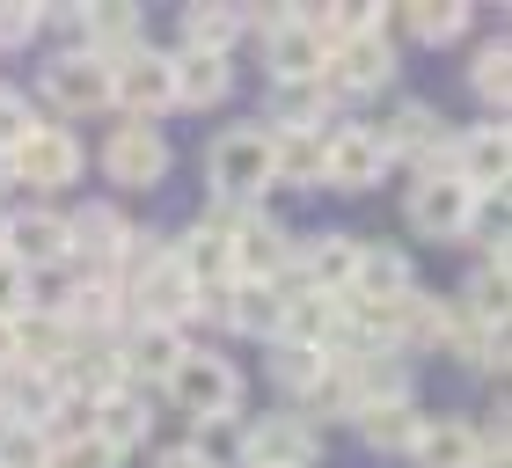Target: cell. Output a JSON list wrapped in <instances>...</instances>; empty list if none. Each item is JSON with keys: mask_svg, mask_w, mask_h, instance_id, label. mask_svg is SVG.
I'll list each match as a JSON object with an SVG mask.
<instances>
[{"mask_svg": "<svg viewBox=\"0 0 512 468\" xmlns=\"http://www.w3.org/2000/svg\"><path fill=\"white\" fill-rule=\"evenodd\" d=\"M213 183H220L227 198L264 191V183H271V132H264V125L220 132V139H213Z\"/></svg>", "mask_w": 512, "mask_h": 468, "instance_id": "cell-1", "label": "cell"}, {"mask_svg": "<svg viewBox=\"0 0 512 468\" xmlns=\"http://www.w3.org/2000/svg\"><path fill=\"white\" fill-rule=\"evenodd\" d=\"M169 388H176V403L191 410V417H227L242 403V381H235V366L213 359V351H183V366L169 373Z\"/></svg>", "mask_w": 512, "mask_h": 468, "instance_id": "cell-2", "label": "cell"}, {"mask_svg": "<svg viewBox=\"0 0 512 468\" xmlns=\"http://www.w3.org/2000/svg\"><path fill=\"white\" fill-rule=\"evenodd\" d=\"M388 74H395V44L381 30L344 37V44H330V59H322V81L330 88H381Z\"/></svg>", "mask_w": 512, "mask_h": 468, "instance_id": "cell-3", "label": "cell"}, {"mask_svg": "<svg viewBox=\"0 0 512 468\" xmlns=\"http://www.w3.org/2000/svg\"><path fill=\"white\" fill-rule=\"evenodd\" d=\"M476 220V191L469 183H454V176H425L410 191V227L417 234H461Z\"/></svg>", "mask_w": 512, "mask_h": 468, "instance_id": "cell-4", "label": "cell"}, {"mask_svg": "<svg viewBox=\"0 0 512 468\" xmlns=\"http://www.w3.org/2000/svg\"><path fill=\"white\" fill-rule=\"evenodd\" d=\"M322 59H330V44H322L315 15H271V66H278V81H315Z\"/></svg>", "mask_w": 512, "mask_h": 468, "instance_id": "cell-5", "label": "cell"}, {"mask_svg": "<svg viewBox=\"0 0 512 468\" xmlns=\"http://www.w3.org/2000/svg\"><path fill=\"white\" fill-rule=\"evenodd\" d=\"M381 169H388V154L374 147V132H366V125L330 132V147H322V176H330L337 191H366V183H381Z\"/></svg>", "mask_w": 512, "mask_h": 468, "instance_id": "cell-6", "label": "cell"}, {"mask_svg": "<svg viewBox=\"0 0 512 468\" xmlns=\"http://www.w3.org/2000/svg\"><path fill=\"white\" fill-rule=\"evenodd\" d=\"M44 88H52L59 110H103L110 103V59L103 52H66L52 74H44Z\"/></svg>", "mask_w": 512, "mask_h": 468, "instance_id": "cell-7", "label": "cell"}, {"mask_svg": "<svg viewBox=\"0 0 512 468\" xmlns=\"http://www.w3.org/2000/svg\"><path fill=\"white\" fill-rule=\"evenodd\" d=\"M103 169L118 183H139V191H147V183H161V169H169V147H161L154 125H118V132H110Z\"/></svg>", "mask_w": 512, "mask_h": 468, "instance_id": "cell-8", "label": "cell"}, {"mask_svg": "<svg viewBox=\"0 0 512 468\" xmlns=\"http://www.w3.org/2000/svg\"><path fill=\"white\" fill-rule=\"evenodd\" d=\"M110 96H125V103L139 110V125H147L161 103H176L169 59H161V52H125V66H110Z\"/></svg>", "mask_w": 512, "mask_h": 468, "instance_id": "cell-9", "label": "cell"}, {"mask_svg": "<svg viewBox=\"0 0 512 468\" xmlns=\"http://www.w3.org/2000/svg\"><path fill=\"white\" fill-rule=\"evenodd\" d=\"M8 161H15V169L30 176V183H44V191H59V183H74V169H81V147H74V139H66L59 125H37V132L22 139V147H15Z\"/></svg>", "mask_w": 512, "mask_h": 468, "instance_id": "cell-10", "label": "cell"}, {"mask_svg": "<svg viewBox=\"0 0 512 468\" xmlns=\"http://www.w3.org/2000/svg\"><path fill=\"white\" fill-rule=\"evenodd\" d=\"M512 169V154H505V132L498 125H476V132H461L454 139V183H469V191H498Z\"/></svg>", "mask_w": 512, "mask_h": 468, "instance_id": "cell-11", "label": "cell"}, {"mask_svg": "<svg viewBox=\"0 0 512 468\" xmlns=\"http://www.w3.org/2000/svg\"><path fill=\"white\" fill-rule=\"evenodd\" d=\"M242 461L249 468H308L315 461V432L293 425V417H264V425L242 439Z\"/></svg>", "mask_w": 512, "mask_h": 468, "instance_id": "cell-12", "label": "cell"}, {"mask_svg": "<svg viewBox=\"0 0 512 468\" xmlns=\"http://www.w3.org/2000/svg\"><path fill=\"white\" fill-rule=\"evenodd\" d=\"M139 308H147V322H176L183 308H198V286L183 278L176 249H161V256H154V271L139 278Z\"/></svg>", "mask_w": 512, "mask_h": 468, "instance_id": "cell-13", "label": "cell"}, {"mask_svg": "<svg viewBox=\"0 0 512 468\" xmlns=\"http://www.w3.org/2000/svg\"><path fill=\"white\" fill-rule=\"evenodd\" d=\"M476 447H483V432H476V425H461V417L417 425V439H410V454L425 461V468H476Z\"/></svg>", "mask_w": 512, "mask_h": 468, "instance_id": "cell-14", "label": "cell"}, {"mask_svg": "<svg viewBox=\"0 0 512 468\" xmlns=\"http://www.w3.org/2000/svg\"><path fill=\"white\" fill-rule=\"evenodd\" d=\"M322 147L330 132H271V176L278 183H322Z\"/></svg>", "mask_w": 512, "mask_h": 468, "instance_id": "cell-15", "label": "cell"}, {"mask_svg": "<svg viewBox=\"0 0 512 468\" xmlns=\"http://www.w3.org/2000/svg\"><path fill=\"white\" fill-rule=\"evenodd\" d=\"M227 256H235V271H249L256 286H271V271L286 264V234H278L271 220H242L235 242H227Z\"/></svg>", "mask_w": 512, "mask_h": 468, "instance_id": "cell-16", "label": "cell"}, {"mask_svg": "<svg viewBox=\"0 0 512 468\" xmlns=\"http://www.w3.org/2000/svg\"><path fill=\"white\" fill-rule=\"evenodd\" d=\"M374 132V147L381 154H403V147H432V161H439V117L425 110V103H395L381 125H366Z\"/></svg>", "mask_w": 512, "mask_h": 468, "instance_id": "cell-17", "label": "cell"}, {"mask_svg": "<svg viewBox=\"0 0 512 468\" xmlns=\"http://www.w3.org/2000/svg\"><path fill=\"white\" fill-rule=\"evenodd\" d=\"M410 293V264L395 249H374L366 256L359 249V271H352V300H366V308H388V300H403Z\"/></svg>", "mask_w": 512, "mask_h": 468, "instance_id": "cell-18", "label": "cell"}, {"mask_svg": "<svg viewBox=\"0 0 512 468\" xmlns=\"http://www.w3.org/2000/svg\"><path fill=\"white\" fill-rule=\"evenodd\" d=\"M169 88L183 103H220L227 96V59L220 52H176L169 59Z\"/></svg>", "mask_w": 512, "mask_h": 468, "instance_id": "cell-19", "label": "cell"}, {"mask_svg": "<svg viewBox=\"0 0 512 468\" xmlns=\"http://www.w3.org/2000/svg\"><path fill=\"white\" fill-rule=\"evenodd\" d=\"M417 425H425V417L410 410V395H388V403H366V410H359V432H366V447H381V454L410 447V439H417Z\"/></svg>", "mask_w": 512, "mask_h": 468, "instance_id": "cell-20", "label": "cell"}, {"mask_svg": "<svg viewBox=\"0 0 512 468\" xmlns=\"http://www.w3.org/2000/svg\"><path fill=\"white\" fill-rule=\"evenodd\" d=\"M66 249H74L66 220H52V213H37V220H15V264H22V271H52Z\"/></svg>", "mask_w": 512, "mask_h": 468, "instance_id": "cell-21", "label": "cell"}, {"mask_svg": "<svg viewBox=\"0 0 512 468\" xmlns=\"http://www.w3.org/2000/svg\"><path fill=\"white\" fill-rule=\"evenodd\" d=\"M278 315H286V293L278 286H227V322L235 330H249V337H278Z\"/></svg>", "mask_w": 512, "mask_h": 468, "instance_id": "cell-22", "label": "cell"}, {"mask_svg": "<svg viewBox=\"0 0 512 468\" xmlns=\"http://www.w3.org/2000/svg\"><path fill=\"white\" fill-rule=\"evenodd\" d=\"M125 366L132 373H154V381H169V373L183 366V337H176V322H139V337L125 351Z\"/></svg>", "mask_w": 512, "mask_h": 468, "instance_id": "cell-23", "label": "cell"}, {"mask_svg": "<svg viewBox=\"0 0 512 468\" xmlns=\"http://www.w3.org/2000/svg\"><path fill=\"white\" fill-rule=\"evenodd\" d=\"M352 271H359V249L344 242V234H322L315 256H308V293H352Z\"/></svg>", "mask_w": 512, "mask_h": 468, "instance_id": "cell-24", "label": "cell"}, {"mask_svg": "<svg viewBox=\"0 0 512 468\" xmlns=\"http://www.w3.org/2000/svg\"><path fill=\"white\" fill-rule=\"evenodd\" d=\"M176 264H183L191 286H205V278H227V271H235V256H227V234H220V227H198L191 242L176 249Z\"/></svg>", "mask_w": 512, "mask_h": 468, "instance_id": "cell-25", "label": "cell"}, {"mask_svg": "<svg viewBox=\"0 0 512 468\" xmlns=\"http://www.w3.org/2000/svg\"><path fill=\"white\" fill-rule=\"evenodd\" d=\"M235 30H242L235 8H191V15H183V52H220V59H227Z\"/></svg>", "mask_w": 512, "mask_h": 468, "instance_id": "cell-26", "label": "cell"}, {"mask_svg": "<svg viewBox=\"0 0 512 468\" xmlns=\"http://www.w3.org/2000/svg\"><path fill=\"white\" fill-rule=\"evenodd\" d=\"M469 315L483 322V330H505V249L469 278Z\"/></svg>", "mask_w": 512, "mask_h": 468, "instance_id": "cell-27", "label": "cell"}, {"mask_svg": "<svg viewBox=\"0 0 512 468\" xmlns=\"http://www.w3.org/2000/svg\"><path fill=\"white\" fill-rule=\"evenodd\" d=\"M66 234H81V249H88V256H96V271H103V264H110V256H118V249L132 242V234H125V220H118V213H81V220H74V227H66Z\"/></svg>", "mask_w": 512, "mask_h": 468, "instance_id": "cell-28", "label": "cell"}, {"mask_svg": "<svg viewBox=\"0 0 512 468\" xmlns=\"http://www.w3.org/2000/svg\"><path fill=\"white\" fill-rule=\"evenodd\" d=\"M403 30L425 37V44H447L469 30V8H454V0H439V8H403Z\"/></svg>", "mask_w": 512, "mask_h": 468, "instance_id": "cell-29", "label": "cell"}, {"mask_svg": "<svg viewBox=\"0 0 512 468\" xmlns=\"http://www.w3.org/2000/svg\"><path fill=\"white\" fill-rule=\"evenodd\" d=\"M505 88H512V52H505V37H498V44H483V52H476V96L505 110Z\"/></svg>", "mask_w": 512, "mask_h": 468, "instance_id": "cell-30", "label": "cell"}, {"mask_svg": "<svg viewBox=\"0 0 512 468\" xmlns=\"http://www.w3.org/2000/svg\"><path fill=\"white\" fill-rule=\"evenodd\" d=\"M44 468H118V454H110L103 439H66V447L44 454Z\"/></svg>", "mask_w": 512, "mask_h": 468, "instance_id": "cell-31", "label": "cell"}, {"mask_svg": "<svg viewBox=\"0 0 512 468\" xmlns=\"http://www.w3.org/2000/svg\"><path fill=\"white\" fill-rule=\"evenodd\" d=\"M132 30H139L132 8H96L88 15V52H96V44H132Z\"/></svg>", "mask_w": 512, "mask_h": 468, "instance_id": "cell-32", "label": "cell"}, {"mask_svg": "<svg viewBox=\"0 0 512 468\" xmlns=\"http://www.w3.org/2000/svg\"><path fill=\"white\" fill-rule=\"evenodd\" d=\"M30 132H37L30 103H22V96H0V154H15L22 139H30Z\"/></svg>", "mask_w": 512, "mask_h": 468, "instance_id": "cell-33", "label": "cell"}, {"mask_svg": "<svg viewBox=\"0 0 512 468\" xmlns=\"http://www.w3.org/2000/svg\"><path fill=\"white\" fill-rule=\"evenodd\" d=\"M8 403L22 410V425H44V417L59 410V395H52V381H22V388L8 395Z\"/></svg>", "mask_w": 512, "mask_h": 468, "instance_id": "cell-34", "label": "cell"}, {"mask_svg": "<svg viewBox=\"0 0 512 468\" xmlns=\"http://www.w3.org/2000/svg\"><path fill=\"white\" fill-rule=\"evenodd\" d=\"M15 315H22V264L0 256V322H15Z\"/></svg>", "mask_w": 512, "mask_h": 468, "instance_id": "cell-35", "label": "cell"}, {"mask_svg": "<svg viewBox=\"0 0 512 468\" xmlns=\"http://www.w3.org/2000/svg\"><path fill=\"white\" fill-rule=\"evenodd\" d=\"M30 30H37L30 8H0V44H15V37H30Z\"/></svg>", "mask_w": 512, "mask_h": 468, "instance_id": "cell-36", "label": "cell"}, {"mask_svg": "<svg viewBox=\"0 0 512 468\" xmlns=\"http://www.w3.org/2000/svg\"><path fill=\"white\" fill-rule=\"evenodd\" d=\"M161 468H213V454L205 447H176V454H161Z\"/></svg>", "mask_w": 512, "mask_h": 468, "instance_id": "cell-37", "label": "cell"}, {"mask_svg": "<svg viewBox=\"0 0 512 468\" xmlns=\"http://www.w3.org/2000/svg\"><path fill=\"white\" fill-rule=\"evenodd\" d=\"M22 351H15V322H0V366H15Z\"/></svg>", "mask_w": 512, "mask_h": 468, "instance_id": "cell-38", "label": "cell"}, {"mask_svg": "<svg viewBox=\"0 0 512 468\" xmlns=\"http://www.w3.org/2000/svg\"><path fill=\"white\" fill-rule=\"evenodd\" d=\"M0 176H8V154H0Z\"/></svg>", "mask_w": 512, "mask_h": 468, "instance_id": "cell-39", "label": "cell"}, {"mask_svg": "<svg viewBox=\"0 0 512 468\" xmlns=\"http://www.w3.org/2000/svg\"><path fill=\"white\" fill-rule=\"evenodd\" d=\"M0 234H8V227H0Z\"/></svg>", "mask_w": 512, "mask_h": 468, "instance_id": "cell-40", "label": "cell"}]
</instances>
